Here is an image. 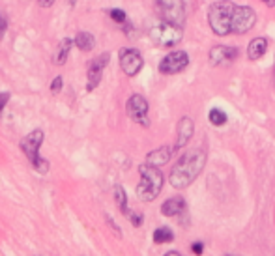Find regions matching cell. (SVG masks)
<instances>
[{
	"label": "cell",
	"instance_id": "6da1fadb",
	"mask_svg": "<svg viewBox=\"0 0 275 256\" xmlns=\"http://www.w3.org/2000/svg\"><path fill=\"white\" fill-rule=\"evenodd\" d=\"M204 165H206L204 150H193L189 153H185L172 169L171 178H169L171 185L176 187V189H185V187L195 181L197 176L201 174Z\"/></svg>",
	"mask_w": 275,
	"mask_h": 256
},
{
	"label": "cell",
	"instance_id": "7a4b0ae2",
	"mask_svg": "<svg viewBox=\"0 0 275 256\" xmlns=\"http://www.w3.org/2000/svg\"><path fill=\"white\" fill-rule=\"evenodd\" d=\"M139 174H141V181H139V185H137V197L141 198L143 202H152L161 193L163 174L159 172L157 167L148 165V163L139 167Z\"/></svg>",
	"mask_w": 275,
	"mask_h": 256
},
{
	"label": "cell",
	"instance_id": "3957f363",
	"mask_svg": "<svg viewBox=\"0 0 275 256\" xmlns=\"http://www.w3.org/2000/svg\"><path fill=\"white\" fill-rule=\"evenodd\" d=\"M236 4L230 0H221L210 6L208 12V23L210 28L217 36H229L232 34V19H234Z\"/></svg>",
	"mask_w": 275,
	"mask_h": 256
},
{
	"label": "cell",
	"instance_id": "277c9868",
	"mask_svg": "<svg viewBox=\"0 0 275 256\" xmlns=\"http://www.w3.org/2000/svg\"><path fill=\"white\" fill-rule=\"evenodd\" d=\"M43 137H45V135H43L41 129H34L32 133H29L23 140H21V150L24 151V155L29 157L32 167H34L40 174H47V170H49L47 161L40 157V146H41V142H43Z\"/></svg>",
	"mask_w": 275,
	"mask_h": 256
},
{
	"label": "cell",
	"instance_id": "5b68a950",
	"mask_svg": "<svg viewBox=\"0 0 275 256\" xmlns=\"http://www.w3.org/2000/svg\"><path fill=\"white\" fill-rule=\"evenodd\" d=\"M155 10L165 23L182 28L185 24V4L183 0H155Z\"/></svg>",
	"mask_w": 275,
	"mask_h": 256
},
{
	"label": "cell",
	"instance_id": "8992f818",
	"mask_svg": "<svg viewBox=\"0 0 275 256\" xmlns=\"http://www.w3.org/2000/svg\"><path fill=\"white\" fill-rule=\"evenodd\" d=\"M183 38V32L180 26H174L171 23H159L150 28V40L159 47H174Z\"/></svg>",
	"mask_w": 275,
	"mask_h": 256
},
{
	"label": "cell",
	"instance_id": "52a82bcc",
	"mask_svg": "<svg viewBox=\"0 0 275 256\" xmlns=\"http://www.w3.org/2000/svg\"><path fill=\"white\" fill-rule=\"evenodd\" d=\"M257 23V13L249 6H236L232 19V34H247Z\"/></svg>",
	"mask_w": 275,
	"mask_h": 256
},
{
	"label": "cell",
	"instance_id": "ba28073f",
	"mask_svg": "<svg viewBox=\"0 0 275 256\" xmlns=\"http://www.w3.org/2000/svg\"><path fill=\"white\" fill-rule=\"evenodd\" d=\"M126 111H127V116L131 118L133 122H137L139 125H144V127H148V125H150L148 101H146L143 95L135 93V95H131V98L127 99Z\"/></svg>",
	"mask_w": 275,
	"mask_h": 256
},
{
	"label": "cell",
	"instance_id": "9c48e42d",
	"mask_svg": "<svg viewBox=\"0 0 275 256\" xmlns=\"http://www.w3.org/2000/svg\"><path fill=\"white\" fill-rule=\"evenodd\" d=\"M189 64V56L183 51H174L169 53L165 58L159 62V71L163 75H176L180 71H183Z\"/></svg>",
	"mask_w": 275,
	"mask_h": 256
},
{
	"label": "cell",
	"instance_id": "30bf717a",
	"mask_svg": "<svg viewBox=\"0 0 275 256\" xmlns=\"http://www.w3.org/2000/svg\"><path fill=\"white\" fill-rule=\"evenodd\" d=\"M143 54L139 53L137 49L133 47H126V49H120V68L124 70V73L129 77H135L139 71L143 70Z\"/></svg>",
	"mask_w": 275,
	"mask_h": 256
},
{
	"label": "cell",
	"instance_id": "8fae6325",
	"mask_svg": "<svg viewBox=\"0 0 275 256\" xmlns=\"http://www.w3.org/2000/svg\"><path fill=\"white\" fill-rule=\"evenodd\" d=\"M109 60H111L109 53L99 54V56L90 60V64H88V90L90 92L101 82V75H103V70L105 66L109 64Z\"/></svg>",
	"mask_w": 275,
	"mask_h": 256
},
{
	"label": "cell",
	"instance_id": "7c38bea8",
	"mask_svg": "<svg viewBox=\"0 0 275 256\" xmlns=\"http://www.w3.org/2000/svg\"><path fill=\"white\" fill-rule=\"evenodd\" d=\"M238 56V49L236 47L227 45H215L210 51V64L212 66H227L230 62H234Z\"/></svg>",
	"mask_w": 275,
	"mask_h": 256
},
{
	"label": "cell",
	"instance_id": "4fadbf2b",
	"mask_svg": "<svg viewBox=\"0 0 275 256\" xmlns=\"http://www.w3.org/2000/svg\"><path fill=\"white\" fill-rule=\"evenodd\" d=\"M193 137V120L191 118H182L178 122V137H176V146L174 150H180L189 142V139Z\"/></svg>",
	"mask_w": 275,
	"mask_h": 256
},
{
	"label": "cell",
	"instance_id": "5bb4252c",
	"mask_svg": "<svg viewBox=\"0 0 275 256\" xmlns=\"http://www.w3.org/2000/svg\"><path fill=\"white\" fill-rule=\"evenodd\" d=\"M161 213L165 217H180L185 213V200L180 197L169 198L167 202H163L161 206Z\"/></svg>",
	"mask_w": 275,
	"mask_h": 256
},
{
	"label": "cell",
	"instance_id": "9a60e30c",
	"mask_svg": "<svg viewBox=\"0 0 275 256\" xmlns=\"http://www.w3.org/2000/svg\"><path fill=\"white\" fill-rule=\"evenodd\" d=\"M172 151L174 148H169V146H161L157 150L150 151L148 155H146V163L148 165H154V167H161V165H165L169 159H171Z\"/></svg>",
	"mask_w": 275,
	"mask_h": 256
},
{
	"label": "cell",
	"instance_id": "2e32d148",
	"mask_svg": "<svg viewBox=\"0 0 275 256\" xmlns=\"http://www.w3.org/2000/svg\"><path fill=\"white\" fill-rule=\"evenodd\" d=\"M266 51H268V40L266 38H255L247 47V56H249V60H258L266 54Z\"/></svg>",
	"mask_w": 275,
	"mask_h": 256
},
{
	"label": "cell",
	"instance_id": "e0dca14e",
	"mask_svg": "<svg viewBox=\"0 0 275 256\" xmlns=\"http://www.w3.org/2000/svg\"><path fill=\"white\" fill-rule=\"evenodd\" d=\"M75 45H77V49L88 53V51H92L94 45H96V38H94L90 32H79L77 38H75Z\"/></svg>",
	"mask_w": 275,
	"mask_h": 256
},
{
	"label": "cell",
	"instance_id": "ac0fdd59",
	"mask_svg": "<svg viewBox=\"0 0 275 256\" xmlns=\"http://www.w3.org/2000/svg\"><path fill=\"white\" fill-rule=\"evenodd\" d=\"M71 45H75V40L64 38L60 47H58L57 56H54V64H58V66L66 64V60H68V56H69V51H71Z\"/></svg>",
	"mask_w": 275,
	"mask_h": 256
},
{
	"label": "cell",
	"instance_id": "d6986e66",
	"mask_svg": "<svg viewBox=\"0 0 275 256\" xmlns=\"http://www.w3.org/2000/svg\"><path fill=\"white\" fill-rule=\"evenodd\" d=\"M115 198H116V202H118V208H120L122 213H124V215H129V210H127V197L122 185L115 187Z\"/></svg>",
	"mask_w": 275,
	"mask_h": 256
},
{
	"label": "cell",
	"instance_id": "ffe728a7",
	"mask_svg": "<svg viewBox=\"0 0 275 256\" xmlns=\"http://www.w3.org/2000/svg\"><path fill=\"white\" fill-rule=\"evenodd\" d=\"M174 239V234L169 230V228H157L154 232V243L161 245V243H171Z\"/></svg>",
	"mask_w": 275,
	"mask_h": 256
},
{
	"label": "cell",
	"instance_id": "44dd1931",
	"mask_svg": "<svg viewBox=\"0 0 275 256\" xmlns=\"http://www.w3.org/2000/svg\"><path fill=\"white\" fill-rule=\"evenodd\" d=\"M208 120H210V123H212V125H215V127H221V125H225V123H227V114H225L221 109H212V111H210V114H208Z\"/></svg>",
	"mask_w": 275,
	"mask_h": 256
},
{
	"label": "cell",
	"instance_id": "7402d4cb",
	"mask_svg": "<svg viewBox=\"0 0 275 256\" xmlns=\"http://www.w3.org/2000/svg\"><path fill=\"white\" fill-rule=\"evenodd\" d=\"M109 15H111V19H113L115 23H120V24L126 23V12H124V10H118V8H115V10H111V12H109Z\"/></svg>",
	"mask_w": 275,
	"mask_h": 256
},
{
	"label": "cell",
	"instance_id": "603a6c76",
	"mask_svg": "<svg viewBox=\"0 0 275 256\" xmlns=\"http://www.w3.org/2000/svg\"><path fill=\"white\" fill-rule=\"evenodd\" d=\"M127 219L131 221L133 227H141V225H143V215H141V213H133V211H129Z\"/></svg>",
	"mask_w": 275,
	"mask_h": 256
},
{
	"label": "cell",
	"instance_id": "cb8c5ba5",
	"mask_svg": "<svg viewBox=\"0 0 275 256\" xmlns=\"http://www.w3.org/2000/svg\"><path fill=\"white\" fill-rule=\"evenodd\" d=\"M60 90H62V77H57V79L51 82V92L52 93H58Z\"/></svg>",
	"mask_w": 275,
	"mask_h": 256
},
{
	"label": "cell",
	"instance_id": "d4e9b609",
	"mask_svg": "<svg viewBox=\"0 0 275 256\" xmlns=\"http://www.w3.org/2000/svg\"><path fill=\"white\" fill-rule=\"evenodd\" d=\"M8 28V21H6V15L0 12V38L4 36V32H6Z\"/></svg>",
	"mask_w": 275,
	"mask_h": 256
},
{
	"label": "cell",
	"instance_id": "484cf974",
	"mask_svg": "<svg viewBox=\"0 0 275 256\" xmlns=\"http://www.w3.org/2000/svg\"><path fill=\"white\" fill-rule=\"evenodd\" d=\"M191 250H193V252H195V254H199V256H201L202 252H204V245H202L201 241H199V243H193V245H191Z\"/></svg>",
	"mask_w": 275,
	"mask_h": 256
},
{
	"label": "cell",
	"instance_id": "4316f807",
	"mask_svg": "<svg viewBox=\"0 0 275 256\" xmlns=\"http://www.w3.org/2000/svg\"><path fill=\"white\" fill-rule=\"evenodd\" d=\"M8 99H10V93H8V92H2V93H0V112H2V109L6 107Z\"/></svg>",
	"mask_w": 275,
	"mask_h": 256
},
{
	"label": "cell",
	"instance_id": "83f0119b",
	"mask_svg": "<svg viewBox=\"0 0 275 256\" xmlns=\"http://www.w3.org/2000/svg\"><path fill=\"white\" fill-rule=\"evenodd\" d=\"M38 2H40L41 8H51L54 4V0H38Z\"/></svg>",
	"mask_w": 275,
	"mask_h": 256
},
{
	"label": "cell",
	"instance_id": "f1b7e54d",
	"mask_svg": "<svg viewBox=\"0 0 275 256\" xmlns=\"http://www.w3.org/2000/svg\"><path fill=\"white\" fill-rule=\"evenodd\" d=\"M107 222H109L111 227H113V230H115L116 234H120V228H118V225H115V221H113V219H111L109 215H107Z\"/></svg>",
	"mask_w": 275,
	"mask_h": 256
},
{
	"label": "cell",
	"instance_id": "f546056e",
	"mask_svg": "<svg viewBox=\"0 0 275 256\" xmlns=\"http://www.w3.org/2000/svg\"><path fill=\"white\" fill-rule=\"evenodd\" d=\"M264 4H266V6L268 8H275V0H262Z\"/></svg>",
	"mask_w": 275,
	"mask_h": 256
},
{
	"label": "cell",
	"instance_id": "4dcf8cb0",
	"mask_svg": "<svg viewBox=\"0 0 275 256\" xmlns=\"http://www.w3.org/2000/svg\"><path fill=\"white\" fill-rule=\"evenodd\" d=\"M165 256H182V254H180V252H174V250H172V252H167Z\"/></svg>",
	"mask_w": 275,
	"mask_h": 256
},
{
	"label": "cell",
	"instance_id": "1f68e13d",
	"mask_svg": "<svg viewBox=\"0 0 275 256\" xmlns=\"http://www.w3.org/2000/svg\"><path fill=\"white\" fill-rule=\"evenodd\" d=\"M66 2H68L69 6H75V4H77V0H66Z\"/></svg>",
	"mask_w": 275,
	"mask_h": 256
},
{
	"label": "cell",
	"instance_id": "d6a6232c",
	"mask_svg": "<svg viewBox=\"0 0 275 256\" xmlns=\"http://www.w3.org/2000/svg\"><path fill=\"white\" fill-rule=\"evenodd\" d=\"M227 256H236V254H227Z\"/></svg>",
	"mask_w": 275,
	"mask_h": 256
},
{
	"label": "cell",
	"instance_id": "836d02e7",
	"mask_svg": "<svg viewBox=\"0 0 275 256\" xmlns=\"http://www.w3.org/2000/svg\"><path fill=\"white\" fill-rule=\"evenodd\" d=\"M273 73H275V71H273Z\"/></svg>",
	"mask_w": 275,
	"mask_h": 256
}]
</instances>
